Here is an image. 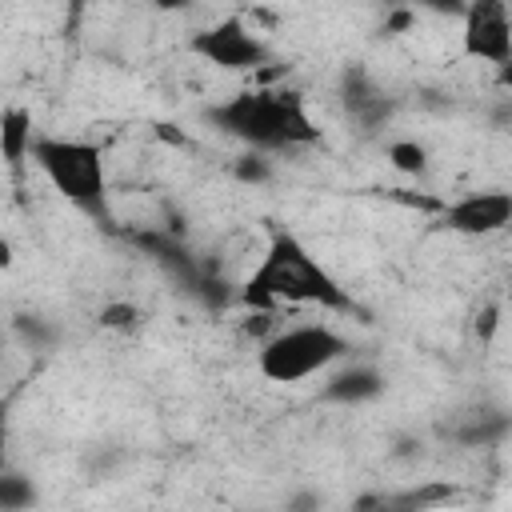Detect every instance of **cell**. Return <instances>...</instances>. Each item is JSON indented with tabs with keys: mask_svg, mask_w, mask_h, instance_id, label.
<instances>
[{
	"mask_svg": "<svg viewBox=\"0 0 512 512\" xmlns=\"http://www.w3.org/2000/svg\"><path fill=\"white\" fill-rule=\"evenodd\" d=\"M208 120L232 140L248 144L252 152H280V148L312 144L320 136L304 100L276 88H240L216 108H208Z\"/></svg>",
	"mask_w": 512,
	"mask_h": 512,
	"instance_id": "cell-1",
	"label": "cell"
},
{
	"mask_svg": "<svg viewBox=\"0 0 512 512\" xmlns=\"http://www.w3.org/2000/svg\"><path fill=\"white\" fill-rule=\"evenodd\" d=\"M244 296H248V304H320V308H336V312L352 308L340 280L292 232L272 236L256 272L244 284Z\"/></svg>",
	"mask_w": 512,
	"mask_h": 512,
	"instance_id": "cell-2",
	"label": "cell"
},
{
	"mask_svg": "<svg viewBox=\"0 0 512 512\" xmlns=\"http://www.w3.org/2000/svg\"><path fill=\"white\" fill-rule=\"evenodd\" d=\"M28 160L40 168V176L76 208L104 212L108 200V168L104 152L92 140L76 136H36Z\"/></svg>",
	"mask_w": 512,
	"mask_h": 512,
	"instance_id": "cell-3",
	"label": "cell"
},
{
	"mask_svg": "<svg viewBox=\"0 0 512 512\" xmlns=\"http://www.w3.org/2000/svg\"><path fill=\"white\" fill-rule=\"evenodd\" d=\"M348 356V340L324 324V320H304V324H288L276 328L256 356V368L264 380L272 384H300L312 380L320 372H328L332 364H340Z\"/></svg>",
	"mask_w": 512,
	"mask_h": 512,
	"instance_id": "cell-4",
	"label": "cell"
},
{
	"mask_svg": "<svg viewBox=\"0 0 512 512\" xmlns=\"http://www.w3.org/2000/svg\"><path fill=\"white\" fill-rule=\"evenodd\" d=\"M192 52L224 72H252L268 64V44L256 28H248L240 16H224L192 36Z\"/></svg>",
	"mask_w": 512,
	"mask_h": 512,
	"instance_id": "cell-5",
	"label": "cell"
},
{
	"mask_svg": "<svg viewBox=\"0 0 512 512\" xmlns=\"http://www.w3.org/2000/svg\"><path fill=\"white\" fill-rule=\"evenodd\" d=\"M460 20H464V56L484 64L512 60V24L504 0H468Z\"/></svg>",
	"mask_w": 512,
	"mask_h": 512,
	"instance_id": "cell-6",
	"label": "cell"
},
{
	"mask_svg": "<svg viewBox=\"0 0 512 512\" xmlns=\"http://www.w3.org/2000/svg\"><path fill=\"white\" fill-rule=\"evenodd\" d=\"M444 224L460 236H496L512 224V196L504 188L468 192L444 208Z\"/></svg>",
	"mask_w": 512,
	"mask_h": 512,
	"instance_id": "cell-7",
	"label": "cell"
},
{
	"mask_svg": "<svg viewBox=\"0 0 512 512\" xmlns=\"http://www.w3.org/2000/svg\"><path fill=\"white\" fill-rule=\"evenodd\" d=\"M384 392V376L372 368V364H352L344 372H336L324 388L328 400H340V404H360V400H372Z\"/></svg>",
	"mask_w": 512,
	"mask_h": 512,
	"instance_id": "cell-8",
	"label": "cell"
},
{
	"mask_svg": "<svg viewBox=\"0 0 512 512\" xmlns=\"http://www.w3.org/2000/svg\"><path fill=\"white\" fill-rule=\"evenodd\" d=\"M32 140H36V132H32V112H28V108H4V112H0V156H4L12 168H20V164L28 160V152H32Z\"/></svg>",
	"mask_w": 512,
	"mask_h": 512,
	"instance_id": "cell-9",
	"label": "cell"
},
{
	"mask_svg": "<svg viewBox=\"0 0 512 512\" xmlns=\"http://www.w3.org/2000/svg\"><path fill=\"white\" fill-rule=\"evenodd\" d=\"M388 164L404 176H420L428 168V148L416 144V140H392L388 144Z\"/></svg>",
	"mask_w": 512,
	"mask_h": 512,
	"instance_id": "cell-10",
	"label": "cell"
},
{
	"mask_svg": "<svg viewBox=\"0 0 512 512\" xmlns=\"http://www.w3.org/2000/svg\"><path fill=\"white\" fill-rule=\"evenodd\" d=\"M32 500H36L32 480H24V476L0 468V508H28Z\"/></svg>",
	"mask_w": 512,
	"mask_h": 512,
	"instance_id": "cell-11",
	"label": "cell"
},
{
	"mask_svg": "<svg viewBox=\"0 0 512 512\" xmlns=\"http://www.w3.org/2000/svg\"><path fill=\"white\" fill-rule=\"evenodd\" d=\"M100 324H104V328H116V332H132V328L140 324V312H136L132 304H108V308L100 312Z\"/></svg>",
	"mask_w": 512,
	"mask_h": 512,
	"instance_id": "cell-12",
	"label": "cell"
},
{
	"mask_svg": "<svg viewBox=\"0 0 512 512\" xmlns=\"http://www.w3.org/2000/svg\"><path fill=\"white\" fill-rule=\"evenodd\" d=\"M236 176H240V180H248V184H264V180L272 176V164L264 160V152H248V156H240Z\"/></svg>",
	"mask_w": 512,
	"mask_h": 512,
	"instance_id": "cell-13",
	"label": "cell"
},
{
	"mask_svg": "<svg viewBox=\"0 0 512 512\" xmlns=\"http://www.w3.org/2000/svg\"><path fill=\"white\" fill-rule=\"evenodd\" d=\"M420 8H428V12H436V16H464V4L468 0H416Z\"/></svg>",
	"mask_w": 512,
	"mask_h": 512,
	"instance_id": "cell-14",
	"label": "cell"
},
{
	"mask_svg": "<svg viewBox=\"0 0 512 512\" xmlns=\"http://www.w3.org/2000/svg\"><path fill=\"white\" fill-rule=\"evenodd\" d=\"M4 444H8V412L0 404V468H4Z\"/></svg>",
	"mask_w": 512,
	"mask_h": 512,
	"instance_id": "cell-15",
	"label": "cell"
},
{
	"mask_svg": "<svg viewBox=\"0 0 512 512\" xmlns=\"http://www.w3.org/2000/svg\"><path fill=\"white\" fill-rule=\"evenodd\" d=\"M152 4H156L160 12H180V8H188L192 0H152Z\"/></svg>",
	"mask_w": 512,
	"mask_h": 512,
	"instance_id": "cell-16",
	"label": "cell"
},
{
	"mask_svg": "<svg viewBox=\"0 0 512 512\" xmlns=\"http://www.w3.org/2000/svg\"><path fill=\"white\" fill-rule=\"evenodd\" d=\"M8 264H12V244L0 236V268H8Z\"/></svg>",
	"mask_w": 512,
	"mask_h": 512,
	"instance_id": "cell-17",
	"label": "cell"
},
{
	"mask_svg": "<svg viewBox=\"0 0 512 512\" xmlns=\"http://www.w3.org/2000/svg\"><path fill=\"white\" fill-rule=\"evenodd\" d=\"M80 4H84V0H72V8H76V12H80Z\"/></svg>",
	"mask_w": 512,
	"mask_h": 512,
	"instance_id": "cell-18",
	"label": "cell"
}]
</instances>
